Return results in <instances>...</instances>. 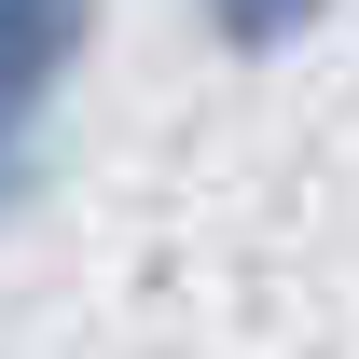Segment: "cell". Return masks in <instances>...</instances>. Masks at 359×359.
I'll use <instances>...</instances> for the list:
<instances>
[{
    "instance_id": "cell-1",
    "label": "cell",
    "mask_w": 359,
    "mask_h": 359,
    "mask_svg": "<svg viewBox=\"0 0 359 359\" xmlns=\"http://www.w3.org/2000/svg\"><path fill=\"white\" fill-rule=\"evenodd\" d=\"M0 14H14V166H42V125L69 97V69H83L97 0H0Z\"/></svg>"
},
{
    "instance_id": "cell-2",
    "label": "cell",
    "mask_w": 359,
    "mask_h": 359,
    "mask_svg": "<svg viewBox=\"0 0 359 359\" xmlns=\"http://www.w3.org/2000/svg\"><path fill=\"white\" fill-rule=\"evenodd\" d=\"M332 28V0H194V42L222 55V69H276V55H304Z\"/></svg>"
}]
</instances>
